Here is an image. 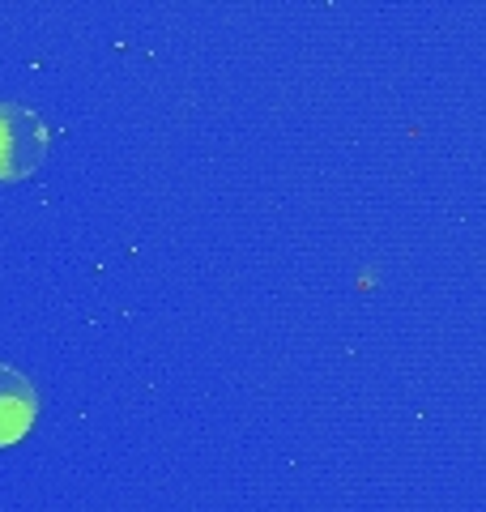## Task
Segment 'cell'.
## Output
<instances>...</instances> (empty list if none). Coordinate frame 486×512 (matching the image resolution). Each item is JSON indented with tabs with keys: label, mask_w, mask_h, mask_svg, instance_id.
<instances>
[{
	"label": "cell",
	"mask_w": 486,
	"mask_h": 512,
	"mask_svg": "<svg viewBox=\"0 0 486 512\" xmlns=\"http://www.w3.org/2000/svg\"><path fill=\"white\" fill-rule=\"evenodd\" d=\"M39 423V389L18 367L0 363V448L18 444Z\"/></svg>",
	"instance_id": "cell-2"
},
{
	"label": "cell",
	"mask_w": 486,
	"mask_h": 512,
	"mask_svg": "<svg viewBox=\"0 0 486 512\" xmlns=\"http://www.w3.org/2000/svg\"><path fill=\"white\" fill-rule=\"evenodd\" d=\"M52 150V128L35 107L0 103V184H18L43 167Z\"/></svg>",
	"instance_id": "cell-1"
}]
</instances>
